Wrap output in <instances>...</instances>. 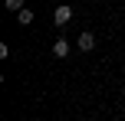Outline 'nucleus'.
Returning <instances> with one entry per match:
<instances>
[{
  "label": "nucleus",
  "mask_w": 125,
  "mask_h": 121,
  "mask_svg": "<svg viewBox=\"0 0 125 121\" xmlns=\"http://www.w3.org/2000/svg\"><path fill=\"white\" fill-rule=\"evenodd\" d=\"M76 46H79L82 52L95 49V33H79V39H76Z\"/></svg>",
  "instance_id": "2"
},
{
  "label": "nucleus",
  "mask_w": 125,
  "mask_h": 121,
  "mask_svg": "<svg viewBox=\"0 0 125 121\" xmlns=\"http://www.w3.org/2000/svg\"><path fill=\"white\" fill-rule=\"evenodd\" d=\"M7 10H13V13H20V10H23V0H7Z\"/></svg>",
  "instance_id": "5"
},
{
  "label": "nucleus",
  "mask_w": 125,
  "mask_h": 121,
  "mask_svg": "<svg viewBox=\"0 0 125 121\" xmlns=\"http://www.w3.org/2000/svg\"><path fill=\"white\" fill-rule=\"evenodd\" d=\"M17 16H20V23H23V26H30V23H33V10H26V7L17 13Z\"/></svg>",
  "instance_id": "4"
},
{
  "label": "nucleus",
  "mask_w": 125,
  "mask_h": 121,
  "mask_svg": "<svg viewBox=\"0 0 125 121\" xmlns=\"http://www.w3.org/2000/svg\"><path fill=\"white\" fill-rule=\"evenodd\" d=\"M53 20H56V26H66L69 20H73V7H69V3H59L56 10H53Z\"/></svg>",
  "instance_id": "1"
},
{
  "label": "nucleus",
  "mask_w": 125,
  "mask_h": 121,
  "mask_svg": "<svg viewBox=\"0 0 125 121\" xmlns=\"http://www.w3.org/2000/svg\"><path fill=\"white\" fill-rule=\"evenodd\" d=\"M122 95H125V85H122Z\"/></svg>",
  "instance_id": "6"
},
{
  "label": "nucleus",
  "mask_w": 125,
  "mask_h": 121,
  "mask_svg": "<svg viewBox=\"0 0 125 121\" xmlns=\"http://www.w3.org/2000/svg\"><path fill=\"white\" fill-rule=\"evenodd\" d=\"M53 56H56V59H66L69 56V43H66V39H56V43H53Z\"/></svg>",
  "instance_id": "3"
}]
</instances>
